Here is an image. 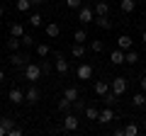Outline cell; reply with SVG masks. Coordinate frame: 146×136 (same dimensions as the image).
<instances>
[{"instance_id":"f35d334b","label":"cell","mask_w":146,"mask_h":136,"mask_svg":"<svg viewBox=\"0 0 146 136\" xmlns=\"http://www.w3.org/2000/svg\"><path fill=\"white\" fill-rule=\"evenodd\" d=\"M0 136H7V129H5L3 124H0Z\"/></svg>"},{"instance_id":"7bdbcfd3","label":"cell","mask_w":146,"mask_h":136,"mask_svg":"<svg viewBox=\"0 0 146 136\" xmlns=\"http://www.w3.org/2000/svg\"><path fill=\"white\" fill-rule=\"evenodd\" d=\"M141 42H144V44H146V32H144V34H141Z\"/></svg>"},{"instance_id":"7402d4cb","label":"cell","mask_w":146,"mask_h":136,"mask_svg":"<svg viewBox=\"0 0 146 136\" xmlns=\"http://www.w3.org/2000/svg\"><path fill=\"white\" fill-rule=\"evenodd\" d=\"M136 61H139V51H134V49H129V51H124V63H129V66H134Z\"/></svg>"},{"instance_id":"8fae6325","label":"cell","mask_w":146,"mask_h":136,"mask_svg":"<svg viewBox=\"0 0 146 136\" xmlns=\"http://www.w3.org/2000/svg\"><path fill=\"white\" fill-rule=\"evenodd\" d=\"M93 22L100 27V29H112V20H110L107 15H95V17H93Z\"/></svg>"},{"instance_id":"e575fe53","label":"cell","mask_w":146,"mask_h":136,"mask_svg":"<svg viewBox=\"0 0 146 136\" xmlns=\"http://www.w3.org/2000/svg\"><path fill=\"white\" fill-rule=\"evenodd\" d=\"M39 66H42V75H49V73L54 71V68H51V63H49V61H39Z\"/></svg>"},{"instance_id":"484cf974","label":"cell","mask_w":146,"mask_h":136,"mask_svg":"<svg viewBox=\"0 0 146 136\" xmlns=\"http://www.w3.org/2000/svg\"><path fill=\"white\" fill-rule=\"evenodd\" d=\"M27 22H29V24L36 29V27H42V24H44V17L39 15V12H34V15H29V20H27Z\"/></svg>"},{"instance_id":"b9f144b4","label":"cell","mask_w":146,"mask_h":136,"mask_svg":"<svg viewBox=\"0 0 146 136\" xmlns=\"http://www.w3.org/2000/svg\"><path fill=\"white\" fill-rule=\"evenodd\" d=\"M3 17H5V7L0 5V20H3Z\"/></svg>"},{"instance_id":"5bb4252c","label":"cell","mask_w":146,"mask_h":136,"mask_svg":"<svg viewBox=\"0 0 146 136\" xmlns=\"http://www.w3.org/2000/svg\"><path fill=\"white\" fill-rule=\"evenodd\" d=\"M93 12H95V15H110V3H105V0H95Z\"/></svg>"},{"instance_id":"74e56055","label":"cell","mask_w":146,"mask_h":136,"mask_svg":"<svg viewBox=\"0 0 146 136\" xmlns=\"http://www.w3.org/2000/svg\"><path fill=\"white\" fill-rule=\"evenodd\" d=\"M139 88H141V92H146V75L139 80Z\"/></svg>"},{"instance_id":"5b68a950","label":"cell","mask_w":146,"mask_h":136,"mask_svg":"<svg viewBox=\"0 0 146 136\" xmlns=\"http://www.w3.org/2000/svg\"><path fill=\"white\" fill-rule=\"evenodd\" d=\"M54 68H56L58 75H68V71H71V63L66 61V58L61 56V53H56V61H54Z\"/></svg>"},{"instance_id":"277c9868","label":"cell","mask_w":146,"mask_h":136,"mask_svg":"<svg viewBox=\"0 0 146 136\" xmlns=\"http://www.w3.org/2000/svg\"><path fill=\"white\" fill-rule=\"evenodd\" d=\"M10 63L15 68H25L29 63V53H20V51H10Z\"/></svg>"},{"instance_id":"7c38bea8","label":"cell","mask_w":146,"mask_h":136,"mask_svg":"<svg viewBox=\"0 0 146 136\" xmlns=\"http://www.w3.org/2000/svg\"><path fill=\"white\" fill-rule=\"evenodd\" d=\"M93 90H95V95H98V97H102V95L110 90V80H95Z\"/></svg>"},{"instance_id":"7a4b0ae2","label":"cell","mask_w":146,"mask_h":136,"mask_svg":"<svg viewBox=\"0 0 146 136\" xmlns=\"http://www.w3.org/2000/svg\"><path fill=\"white\" fill-rule=\"evenodd\" d=\"M80 126V119L76 114H73V112H66V114H63V124H61V131H76Z\"/></svg>"},{"instance_id":"83f0119b","label":"cell","mask_w":146,"mask_h":136,"mask_svg":"<svg viewBox=\"0 0 146 136\" xmlns=\"http://www.w3.org/2000/svg\"><path fill=\"white\" fill-rule=\"evenodd\" d=\"M71 107H73V102H71V100H66V97H61V100H58V112H63V114H66V112H71Z\"/></svg>"},{"instance_id":"d4e9b609","label":"cell","mask_w":146,"mask_h":136,"mask_svg":"<svg viewBox=\"0 0 146 136\" xmlns=\"http://www.w3.org/2000/svg\"><path fill=\"white\" fill-rule=\"evenodd\" d=\"M22 34H25V27L20 22H12L10 24V37H22Z\"/></svg>"},{"instance_id":"e0dca14e","label":"cell","mask_w":146,"mask_h":136,"mask_svg":"<svg viewBox=\"0 0 146 136\" xmlns=\"http://www.w3.org/2000/svg\"><path fill=\"white\" fill-rule=\"evenodd\" d=\"M117 49H122V51H129L131 49V37L129 34H122V37L117 39Z\"/></svg>"},{"instance_id":"4fadbf2b","label":"cell","mask_w":146,"mask_h":136,"mask_svg":"<svg viewBox=\"0 0 146 136\" xmlns=\"http://www.w3.org/2000/svg\"><path fill=\"white\" fill-rule=\"evenodd\" d=\"M110 61H112V66H122V63H124V51H122V49H112Z\"/></svg>"},{"instance_id":"8d00e7d4","label":"cell","mask_w":146,"mask_h":136,"mask_svg":"<svg viewBox=\"0 0 146 136\" xmlns=\"http://www.w3.org/2000/svg\"><path fill=\"white\" fill-rule=\"evenodd\" d=\"M7 136H22V129L20 126H12V129L7 131Z\"/></svg>"},{"instance_id":"44dd1931","label":"cell","mask_w":146,"mask_h":136,"mask_svg":"<svg viewBox=\"0 0 146 136\" xmlns=\"http://www.w3.org/2000/svg\"><path fill=\"white\" fill-rule=\"evenodd\" d=\"M131 105L134 107H144L146 105V92H134L131 95Z\"/></svg>"},{"instance_id":"f546056e","label":"cell","mask_w":146,"mask_h":136,"mask_svg":"<svg viewBox=\"0 0 146 136\" xmlns=\"http://www.w3.org/2000/svg\"><path fill=\"white\" fill-rule=\"evenodd\" d=\"M90 51H93V53H102L105 51V44L100 42V39H93V42H90Z\"/></svg>"},{"instance_id":"cb8c5ba5","label":"cell","mask_w":146,"mask_h":136,"mask_svg":"<svg viewBox=\"0 0 146 136\" xmlns=\"http://www.w3.org/2000/svg\"><path fill=\"white\" fill-rule=\"evenodd\" d=\"M36 56H39V58H46L49 56V53H51V46H49V44H36Z\"/></svg>"},{"instance_id":"ffe728a7","label":"cell","mask_w":146,"mask_h":136,"mask_svg":"<svg viewBox=\"0 0 146 136\" xmlns=\"http://www.w3.org/2000/svg\"><path fill=\"white\" fill-rule=\"evenodd\" d=\"M117 100H119V95H117V92H112V90H107V92L102 95V102H105V105H110V107H112V105H117Z\"/></svg>"},{"instance_id":"4316f807","label":"cell","mask_w":146,"mask_h":136,"mask_svg":"<svg viewBox=\"0 0 146 136\" xmlns=\"http://www.w3.org/2000/svg\"><path fill=\"white\" fill-rule=\"evenodd\" d=\"M73 42H78V44H85V42H88L85 29H76V32H73Z\"/></svg>"},{"instance_id":"f1b7e54d","label":"cell","mask_w":146,"mask_h":136,"mask_svg":"<svg viewBox=\"0 0 146 136\" xmlns=\"http://www.w3.org/2000/svg\"><path fill=\"white\" fill-rule=\"evenodd\" d=\"M15 7H17L20 12H29V10H32V0H17Z\"/></svg>"},{"instance_id":"4dcf8cb0","label":"cell","mask_w":146,"mask_h":136,"mask_svg":"<svg viewBox=\"0 0 146 136\" xmlns=\"http://www.w3.org/2000/svg\"><path fill=\"white\" fill-rule=\"evenodd\" d=\"M63 97L71 100V102H76V100H78V90H76V88H66V90H63Z\"/></svg>"},{"instance_id":"30bf717a","label":"cell","mask_w":146,"mask_h":136,"mask_svg":"<svg viewBox=\"0 0 146 136\" xmlns=\"http://www.w3.org/2000/svg\"><path fill=\"white\" fill-rule=\"evenodd\" d=\"M110 121H115V112L110 110V105L105 110H100V117H98V124H110Z\"/></svg>"},{"instance_id":"d590c367","label":"cell","mask_w":146,"mask_h":136,"mask_svg":"<svg viewBox=\"0 0 146 136\" xmlns=\"http://www.w3.org/2000/svg\"><path fill=\"white\" fill-rule=\"evenodd\" d=\"M0 124H3V126H5V129H7V131H10V129H12V126H15V121H12V119H10V117H0Z\"/></svg>"},{"instance_id":"d6986e66","label":"cell","mask_w":146,"mask_h":136,"mask_svg":"<svg viewBox=\"0 0 146 136\" xmlns=\"http://www.w3.org/2000/svg\"><path fill=\"white\" fill-rule=\"evenodd\" d=\"M136 3H139V0H119V10L122 12H134Z\"/></svg>"},{"instance_id":"60d3db41","label":"cell","mask_w":146,"mask_h":136,"mask_svg":"<svg viewBox=\"0 0 146 136\" xmlns=\"http://www.w3.org/2000/svg\"><path fill=\"white\" fill-rule=\"evenodd\" d=\"M32 5H44V0H32Z\"/></svg>"},{"instance_id":"2e32d148","label":"cell","mask_w":146,"mask_h":136,"mask_svg":"<svg viewBox=\"0 0 146 136\" xmlns=\"http://www.w3.org/2000/svg\"><path fill=\"white\" fill-rule=\"evenodd\" d=\"M71 56H73V58H83V56H85V44L73 42V46H71Z\"/></svg>"},{"instance_id":"d6a6232c","label":"cell","mask_w":146,"mask_h":136,"mask_svg":"<svg viewBox=\"0 0 146 136\" xmlns=\"http://www.w3.org/2000/svg\"><path fill=\"white\" fill-rule=\"evenodd\" d=\"M66 7H68V10H76V12H78L80 7H83V0H66Z\"/></svg>"},{"instance_id":"52a82bcc","label":"cell","mask_w":146,"mask_h":136,"mask_svg":"<svg viewBox=\"0 0 146 136\" xmlns=\"http://www.w3.org/2000/svg\"><path fill=\"white\" fill-rule=\"evenodd\" d=\"M76 75H78V80H90L93 78V66H90V63H80L78 71H76Z\"/></svg>"},{"instance_id":"9a60e30c","label":"cell","mask_w":146,"mask_h":136,"mask_svg":"<svg viewBox=\"0 0 146 136\" xmlns=\"http://www.w3.org/2000/svg\"><path fill=\"white\" fill-rule=\"evenodd\" d=\"M44 32H46V37H51V39H56L58 34H61V27H58V22H49V24L44 27Z\"/></svg>"},{"instance_id":"6da1fadb","label":"cell","mask_w":146,"mask_h":136,"mask_svg":"<svg viewBox=\"0 0 146 136\" xmlns=\"http://www.w3.org/2000/svg\"><path fill=\"white\" fill-rule=\"evenodd\" d=\"M42 78V66L34 61H29L25 66V80H29V83H36V80Z\"/></svg>"},{"instance_id":"9c48e42d","label":"cell","mask_w":146,"mask_h":136,"mask_svg":"<svg viewBox=\"0 0 146 136\" xmlns=\"http://www.w3.org/2000/svg\"><path fill=\"white\" fill-rule=\"evenodd\" d=\"M7 100H10L12 105H22V102H25V92H22L20 88H12L10 92H7Z\"/></svg>"},{"instance_id":"1f68e13d","label":"cell","mask_w":146,"mask_h":136,"mask_svg":"<svg viewBox=\"0 0 146 136\" xmlns=\"http://www.w3.org/2000/svg\"><path fill=\"white\" fill-rule=\"evenodd\" d=\"M22 46H27V49H32V46H36V44H34V37H32V34H27V32H25V34H22Z\"/></svg>"},{"instance_id":"836d02e7","label":"cell","mask_w":146,"mask_h":136,"mask_svg":"<svg viewBox=\"0 0 146 136\" xmlns=\"http://www.w3.org/2000/svg\"><path fill=\"white\" fill-rule=\"evenodd\" d=\"M136 134H139V126H136L134 121H131V124H127V126H124V136H136Z\"/></svg>"},{"instance_id":"8992f818","label":"cell","mask_w":146,"mask_h":136,"mask_svg":"<svg viewBox=\"0 0 146 136\" xmlns=\"http://www.w3.org/2000/svg\"><path fill=\"white\" fill-rule=\"evenodd\" d=\"M93 17H95L93 7H90V5H85V3H83V7L78 10V22H83V24H88V22H93Z\"/></svg>"},{"instance_id":"ba28073f","label":"cell","mask_w":146,"mask_h":136,"mask_svg":"<svg viewBox=\"0 0 146 136\" xmlns=\"http://www.w3.org/2000/svg\"><path fill=\"white\" fill-rule=\"evenodd\" d=\"M39 97H42V95H39V90H36L34 83H32V88L25 92V102H27V105H36V102H39Z\"/></svg>"},{"instance_id":"ac0fdd59","label":"cell","mask_w":146,"mask_h":136,"mask_svg":"<svg viewBox=\"0 0 146 136\" xmlns=\"http://www.w3.org/2000/svg\"><path fill=\"white\" fill-rule=\"evenodd\" d=\"M5 46H7V51H20V49H22V39L20 37H10L5 42Z\"/></svg>"},{"instance_id":"3957f363","label":"cell","mask_w":146,"mask_h":136,"mask_svg":"<svg viewBox=\"0 0 146 136\" xmlns=\"http://www.w3.org/2000/svg\"><path fill=\"white\" fill-rule=\"evenodd\" d=\"M110 90H112V92H117V95L122 97V95L127 92V78H122V75L112 78V80H110Z\"/></svg>"},{"instance_id":"ab89813d","label":"cell","mask_w":146,"mask_h":136,"mask_svg":"<svg viewBox=\"0 0 146 136\" xmlns=\"http://www.w3.org/2000/svg\"><path fill=\"white\" fill-rule=\"evenodd\" d=\"M3 80H5V71H3V68H0V83H3Z\"/></svg>"},{"instance_id":"603a6c76","label":"cell","mask_w":146,"mask_h":136,"mask_svg":"<svg viewBox=\"0 0 146 136\" xmlns=\"http://www.w3.org/2000/svg\"><path fill=\"white\" fill-rule=\"evenodd\" d=\"M85 117H88V119L90 121H98V117H100V110H98V107H95V105H90V107H85Z\"/></svg>"},{"instance_id":"ee69618b","label":"cell","mask_w":146,"mask_h":136,"mask_svg":"<svg viewBox=\"0 0 146 136\" xmlns=\"http://www.w3.org/2000/svg\"><path fill=\"white\" fill-rule=\"evenodd\" d=\"M83 3H95V0H83Z\"/></svg>"}]
</instances>
